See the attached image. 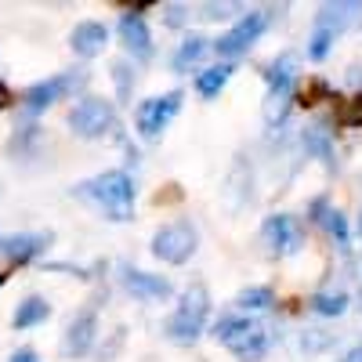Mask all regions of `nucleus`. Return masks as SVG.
Masks as SVG:
<instances>
[{
  "label": "nucleus",
  "mask_w": 362,
  "mask_h": 362,
  "mask_svg": "<svg viewBox=\"0 0 362 362\" xmlns=\"http://www.w3.org/2000/svg\"><path fill=\"white\" fill-rule=\"evenodd\" d=\"M73 192L87 203H95L109 221H131L134 218V177L127 170H105L98 177H87Z\"/></svg>",
  "instance_id": "obj_1"
},
{
  "label": "nucleus",
  "mask_w": 362,
  "mask_h": 362,
  "mask_svg": "<svg viewBox=\"0 0 362 362\" xmlns=\"http://www.w3.org/2000/svg\"><path fill=\"white\" fill-rule=\"evenodd\" d=\"M214 337L239 358V362H261L268 355V329L257 322V319H243V315H228V319H218L214 326Z\"/></svg>",
  "instance_id": "obj_2"
},
{
  "label": "nucleus",
  "mask_w": 362,
  "mask_h": 362,
  "mask_svg": "<svg viewBox=\"0 0 362 362\" xmlns=\"http://www.w3.org/2000/svg\"><path fill=\"white\" fill-rule=\"evenodd\" d=\"M206 315H210V293L203 283H192L181 293V305L174 308V315L167 319V337L174 344H196L206 326Z\"/></svg>",
  "instance_id": "obj_3"
},
{
  "label": "nucleus",
  "mask_w": 362,
  "mask_h": 362,
  "mask_svg": "<svg viewBox=\"0 0 362 362\" xmlns=\"http://www.w3.org/2000/svg\"><path fill=\"white\" fill-rule=\"evenodd\" d=\"M199 247V232L189 218L167 221L153 232V257H160L163 264H185Z\"/></svg>",
  "instance_id": "obj_4"
},
{
  "label": "nucleus",
  "mask_w": 362,
  "mask_h": 362,
  "mask_svg": "<svg viewBox=\"0 0 362 362\" xmlns=\"http://www.w3.org/2000/svg\"><path fill=\"white\" fill-rule=\"evenodd\" d=\"M358 18H362V4H326L315 18L312 37H308V58L322 62V58L329 54V47H334L337 33L348 29L351 22H358Z\"/></svg>",
  "instance_id": "obj_5"
},
{
  "label": "nucleus",
  "mask_w": 362,
  "mask_h": 362,
  "mask_svg": "<svg viewBox=\"0 0 362 362\" xmlns=\"http://www.w3.org/2000/svg\"><path fill=\"white\" fill-rule=\"evenodd\" d=\"M293 66H297V58L286 51L279 54L276 62H272L264 69V80H268V124H283L286 112H290V102H293Z\"/></svg>",
  "instance_id": "obj_6"
},
{
  "label": "nucleus",
  "mask_w": 362,
  "mask_h": 362,
  "mask_svg": "<svg viewBox=\"0 0 362 362\" xmlns=\"http://www.w3.org/2000/svg\"><path fill=\"white\" fill-rule=\"evenodd\" d=\"M69 127L80 138H105L116 131V109L105 98H80L69 112Z\"/></svg>",
  "instance_id": "obj_7"
},
{
  "label": "nucleus",
  "mask_w": 362,
  "mask_h": 362,
  "mask_svg": "<svg viewBox=\"0 0 362 362\" xmlns=\"http://www.w3.org/2000/svg\"><path fill=\"white\" fill-rule=\"evenodd\" d=\"M261 239H264L272 257H293L305 247V228H300L297 218H290V214H272L261 225Z\"/></svg>",
  "instance_id": "obj_8"
},
{
  "label": "nucleus",
  "mask_w": 362,
  "mask_h": 362,
  "mask_svg": "<svg viewBox=\"0 0 362 362\" xmlns=\"http://www.w3.org/2000/svg\"><path fill=\"white\" fill-rule=\"evenodd\" d=\"M268 29V11H250V15H243L232 29H225V33L214 40V47H218V54H225V58H235V54H247L254 44H257V37Z\"/></svg>",
  "instance_id": "obj_9"
},
{
  "label": "nucleus",
  "mask_w": 362,
  "mask_h": 362,
  "mask_svg": "<svg viewBox=\"0 0 362 362\" xmlns=\"http://www.w3.org/2000/svg\"><path fill=\"white\" fill-rule=\"evenodd\" d=\"M177 109H181V90H167V95H160V98L141 102V109H138V131L145 138L163 134L167 124L177 116Z\"/></svg>",
  "instance_id": "obj_10"
},
{
  "label": "nucleus",
  "mask_w": 362,
  "mask_h": 362,
  "mask_svg": "<svg viewBox=\"0 0 362 362\" xmlns=\"http://www.w3.org/2000/svg\"><path fill=\"white\" fill-rule=\"evenodd\" d=\"M83 83H87V76H83V73H62V76L40 80V83H33V87L25 90V109H29V112H40V109L54 105L58 98H66L69 90L83 87Z\"/></svg>",
  "instance_id": "obj_11"
},
{
  "label": "nucleus",
  "mask_w": 362,
  "mask_h": 362,
  "mask_svg": "<svg viewBox=\"0 0 362 362\" xmlns=\"http://www.w3.org/2000/svg\"><path fill=\"white\" fill-rule=\"evenodd\" d=\"M95 337H98V308L90 305L69 322L66 337H62V355L66 358H83L90 351V344H95Z\"/></svg>",
  "instance_id": "obj_12"
},
{
  "label": "nucleus",
  "mask_w": 362,
  "mask_h": 362,
  "mask_svg": "<svg viewBox=\"0 0 362 362\" xmlns=\"http://www.w3.org/2000/svg\"><path fill=\"white\" fill-rule=\"evenodd\" d=\"M124 290L138 300H167L174 293V286L163 279V276H153V272H141V268H127L124 272Z\"/></svg>",
  "instance_id": "obj_13"
},
{
  "label": "nucleus",
  "mask_w": 362,
  "mask_h": 362,
  "mask_svg": "<svg viewBox=\"0 0 362 362\" xmlns=\"http://www.w3.org/2000/svg\"><path fill=\"white\" fill-rule=\"evenodd\" d=\"M51 232H18V235H8V239H0V250H4L8 261L22 264V261H33L37 254H44L51 247Z\"/></svg>",
  "instance_id": "obj_14"
},
{
  "label": "nucleus",
  "mask_w": 362,
  "mask_h": 362,
  "mask_svg": "<svg viewBox=\"0 0 362 362\" xmlns=\"http://www.w3.org/2000/svg\"><path fill=\"white\" fill-rule=\"evenodd\" d=\"M119 40H124V47L134 54V58H153V33H148V25L138 11H127L119 15Z\"/></svg>",
  "instance_id": "obj_15"
},
{
  "label": "nucleus",
  "mask_w": 362,
  "mask_h": 362,
  "mask_svg": "<svg viewBox=\"0 0 362 362\" xmlns=\"http://www.w3.org/2000/svg\"><path fill=\"white\" fill-rule=\"evenodd\" d=\"M105 40H109V29H105L102 22H80L73 33H69V47H73L80 58H95V54H102Z\"/></svg>",
  "instance_id": "obj_16"
},
{
  "label": "nucleus",
  "mask_w": 362,
  "mask_h": 362,
  "mask_svg": "<svg viewBox=\"0 0 362 362\" xmlns=\"http://www.w3.org/2000/svg\"><path fill=\"white\" fill-rule=\"evenodd\" d=\"M300 145H305V153H312V156L322 160L326 167L337 163V156H334V131H329L322 119H315V124L305 127V134H300Z\"/></svg>",
  "instance_id": "obj_17"
},
{
  "label": "nucleus",
  "mask_w": 362,
  "mask_h": 362,
  "mask_svg": "<svg viewBox=\"0 0 362 362\" xmlns=\"http://www.w3.org/2000/svg\"><path fill=\"white\" fill-rule=\"evenodd\" d=\"M312 218L329 232V235H334L337 239V247L348 254L351 250V235H348V221H344V214H341V210H334V206H329L326 199H315L312 203Z\"/></svg>",
  "instance_id": "obj_18"
},
{
  "label": "nucleus",
  "mask_w": 362,
  "mask_h": 362,
  "mask_svg": "<svg viewBox=\"0 0 362 362\" xmlns=\"http://www.w3.org/2000/svg\"><path fill=\"white\" fill-rule=\"evenodd\" d=\"M235 69L225 62V66H210V69H203L199 76H196V90H199V98H218L221 90H225V83H228V76H232Z\"/></svg>",
  "instance_id": "obj_19"
},
{
  "label": "nucleus",
  "mask_w": 362,
  "mask_h": 362,
  "mask_svg": "<svg viewBox=\"0 0 362 362\" xmlns=\"http://www.w3.org/2000/svg\"><path fill=\"white\" fill-rule=\"evenodd\" d=\"M51 315V305L44 297H25L22 305L15 308V319H11V326L15 329H29V326H37V322H44Z\"/></svg>",
  "instance_id": "obj_20"
},
{
  "label": "nucleus",
  "mask_w": 362,
  "mask_h": 362,
  "mask_svg": "<svg viewBox=\"0 0 362 362\" xmlns=\"http://www.w3.org/2000/svg\"><path fill=\"white\" fill-rule=\"evenodd\" d=\"M206 47H210V40H203V37H189L185 44L177 47V54H174V69H177V73H185L189 66H196Z\"/></svg>",
  "instance_id": "obj_21"
},
{
  "label": "nucleus",
  "mask_w": 362,
  "mask_h": 362,
  "mask_svg": "<svg viewBox=\"0 0 362 362\" xmlns=\"http://www.w3.org/2000/svg\"><path fill=\"white\" fill-rule=\"evenodd\" d=\"M235 305H239V308H247V312H264V308L276 305V297H272L268 286H247L243 293L235 297Z\"/></svg>",
  "instance_id": "obj_22"
},
{
  "label": "nucleus",
  "mask_w": 362,
  "mask_h": 362,
  "mask_svg": "<svg viewBox=\"0 0 362 362\" xmlns=\"http://www.w3.org/2000/svg\"><path fill=\"white\" fill-rule=\"evenodd\" d=\"M312 308L319 312V315H344V308H348V293H341V290H334V293H315L312 297Z\"/></svg>",
  "instance_id": "obj_23"
},
{
  "label": "nucleus",
  "mask_w": 362,
  "mask_h": 362,
  "mask_svg": "<svg viewBox=\"0 0 362 362\" xmlns=\"http://www.w3.org/2000/svg\"><path fill=\"white\" fill-rule=\"evenodd\" d=\"M337 124H341V127H362V95L344 98V102L337 105Z\"/></svg>",
  "instance_id": "obj_24"
},
{
  "label": "nucleus",
  "mask_w": 362,
  "mask_h": 362,
  "mask_svg": "<svg viewBox=\"0 0 362 362\" xmlns=\"http://www.w3.org/2000/svg\"><path fill=\"white\" fill-rule=\"evenodd\" d=\"M112 76H116V90H119V98H127L131 90H134V69L127 62H116L112 66Z\"/></svg>",
  "instance_id": "obj_25"
},
{
  "label": "nucleus",
  "mask_w": 362,
  "mask_h": 362,
  "mask_svg": "<svg viewBox=\"0 0 362 362\" xmlns=\"http://www.w3.org/2000/svg\"><path fill=\"white\" fill-rule=\"evenodd\" d=\"M319 98H329V87L322 80H308L305 90H300V105H315Z\"/></svg>",
  "instance_id": "obj_26"
},
{
  "label": "nucleus",
  "mask_w": 362,
  "mask_h": 362,
  "mask_svg": "<svg viewBox=\"0 0 362 362\" xmlns=\"http://www.w3.org/2000/svg\"><path fill=\"white\" fill-rule=\"evenodd\" d=\"M181 18H185V8L170 4V8H167V22H170V25H181Z\"/></svg>",
  "instance_id": "obj_27"
},
{
  "label": "nucleus",
  "mask_w": 362,
  "mask_h": 362,
  "mask_svg": "<svg viewBox=\"0 0 362 362\" xmlns=\"http://www.w3.org/2000/svg\"><path fill=\"white\" fill-rule=\"evenodd\" d=\"M341 362H362V341H358V344H351V348L344 351V358H341Z\"/></svg>",
  "instance_id": "obj_28"
},
{
  "label": "nucleus",
  "mask_w": 362,
  "mask_h": 362,
  "mask_svg": "<svg viewBox=\"0 0 362 362\" xmlns=\"http://www.w3.org/2000/svg\"><path fill=\"white\" fill-rule=\"evenodd\" d=\"M15 98H11V90H8V83H0V112H4L8 105H11Z\"/></svg>",
  "instance_id": "obj_29"
},
{
  "label": "nucleus",
  "mask_w": 362,
  "mask_h": 362,
  "mask_svg": "<svg viewBox=\"0 0 362 362\" xmlns=\"http://www.w3.org/2000/svg\"><path fill=\"white\" fill-rule=\"evenodd\" d=\"M11 362H37V355L29 351V348H22V351H15V355H11Z\"/></svg>",
  "instance_id": "obj_30"
},
{
  "label": "nucleus",
  "mask_w": 362,
  "mask_h": 362,
  "mask_svg": "<svg viewBox=\"0 0 362 362\" xmlns=\"http://www.w3.org/2000/svg\"><path fill=\"white\" fill-rule=\"evenodd\" d=\"M358 232H362V221H358Z\"/></svg>",
  "instance_id": "obj_31"
}]
</instances>
